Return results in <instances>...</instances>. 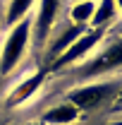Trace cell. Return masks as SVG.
<instances>
[{
    "mask_svg": "<svg viewBox=\"0 0 122 125\" xmlns=\"http://www.w3.org/2000/svg\"><path fill=\"white\" fill-rule=\"evenodd\" d=\"M43 79H46V72H36V75H31L26 77L22 84H17L12 94L7 96V106L10 108H17V106H22V104H26L34 94L41 89V84H43Z\"/></svg>",
    "mask_w": 122,
    "mask_h": 125,
    "instance_id": "cell-6",
    "label": "cell"
},
{
    "mask_svg": "<svg viewBox=\"0 0 122 125\" xmlns=\"http://www.w3.org/2000/svg\"><path fill=\"white\" fill-rule=\"evenodd\" d=\"M117 92V84L113 82H93V84H86V87H77L67 94V101L77 106V111H93L96 106H101L110 94Z\"/></svg>",
    "mask_w": 122,
    "mask_h": 125,
    "instance_id": "cell-2",
    "label": "cell"
},
{
    "mask_svg": "<svg viewBox=\"0 0 122 125\" xmlns=\"http://www.w3.org/2000/svg\"><path fill=\"white\" fill-rule=\"evenodd\" d=\"M93 2H96V0H93Z\"/></svg>",
    "mask_w": 122,
    "mask_h": 125,
    "instance_id": "cell-16",
    "label": "cell"
},
{
    "mask_svg": "<svg viewBox=\"0 0 122 125\" xmlns=\"http://www.w3.org/2000/svg\"><path fill=\"white\" fill-rule=\"evenodd\" d=\"M31 5H34V0H10L7 15H5V24L12 27V24H17V22H22L24 17L29 15Z\"/></svg>",
    "mask_w": 122,
    "mask_h": 125,
    "instance_id": "cell-10",
    "label": "cell"
},
{
    "mask_svg": "<svg viewBox=\"0 0 122 125\" xmlns=\"http://www.w3.org/2000/svg\"><path fill=\"white\" fill-rule=\"evenodd\" d=\"M115 7H117V10H122V0H115Z\"/></svg>",
    "mask_w": 122,
    "mask_h": 125,
    "instance_id": "cell-12",
    "label": "cell"
},
{
    "mask_svg": "<svg viewBox=\"0 0 122 125\" xmlns=\"http://www.w3.org/2000/svg\"><path fill=\"white\" fill-rule=\"evenodd\" d=\"M113 125H122V120H120V123H113Z\"/></svg>",
    "mask_w": 122,
    "mask_h": 125,
    "instance_id": "cell-14",
    "label": "cell"
},
{
    "mask_svg": "<svg viewBox=\"0 0 122 125\" xmlns=\"http://www.w3.org/2000/svg\"><path fill=\"white\" fill-rule=\"evenodd\" d=\"M93 10H96V2H93V0H77L74 5H72V10H70V17H72L74 24L84 27V24L91 22Z\"/></svg>",
    "mask_w": 122,
    "mask_h": 125,
    "instance_id": "cell-9",
    "label": "cell"
},
{
    "mask_svg": "<svg viewBox=\"0 0 122 125\" xmlns=\"http://www.w3.org/2000/svg\"><path fill=\"white\" fill-rule=\"evenodd\" d=\"M26 125H38V123H26Z\"/></svg>",
    "mask_w": 122,
    "mask_h": 125,
    "instance_id": "cell-13",
    "label": "cell"
},
{
    "mask_svg": "<svg viewBox=\"0 0 122 125\" xmlns=\"http://www.w3.org/2000/svg\"><path fill=\"white\" fill-rule=\"evenodd\" d=\"M58 10H60V0H41L38 5V12H36V19H34V41L38 46H43L48 39V34L53 29L55 19H58Z\"/></svg>",
    "mask_w": 122,
    "mask_h": 125,
    "instance_id": "cell-5",
    "label": "cell"
},
{
    "mask_svg": "<svg viewBox=\"0 0 122 125\" xmlns=\"http://www.w3.org/2000/svg\"><path fill=\"white\" fill-rule=\"evenodd\" d=\"M122 67V41H115V43H110L108 48H103L96 58L84 65V70H81V75L84 77H98V75H105L110 70H117Z\"/></svg>",
    "mask_w": 122,
    "mask_h": 125,
    "instance_id": "cell-4",
    "label": "cell"
},
{
    "mask_svg": "<svg viewBox=\"0 0 122 125\" xmlns=\"http://www.w3.org/2000/svg\"><path fill=\"white\" fill-rule=\"evenodd\" d=\"M103 34H105V31L101 29V27H93L91 31H84V34H81V36H79V39H77V41L67 48V51H62L60 55L53 60V67H55V70H60V67L74 65V62H79L81 58H86L93 48L101 43Z\"/></svg>",
    "mask_w": 122,
    "mask_h": 125,
    "instance_id": "cell-3",
    "label": "cell"
},
{
    "mask_svg": "<svg viewBox=\"0 0 122 125\" xmlns=\"http://www.w3.org/2000/svg\"><path fill=\"white\" fill-rule=\"evenodd\" d=\"M115 12H117L115 10V0H98L96 10H93V17H91V24L93 27H103L115 17Z\"/></svg>",
    "mask_w": 122,
    "mask_h": 125,
    "instance_id": "cell-11",
    "label": "cell"
},
{
    "mask_svg": "<svg viewBox=\"0 0 122 125\" xmlns=\"http://www.w3.org/2000/svg\"><path fill=\"white\" fill-rule=\"evenodd\" d=\"M84 31H86V29H84V27H79V24H72V27H67V29H65L60 36L53 41V46H50V55H53V58H58L62 51H67V48L72 46V43H74V41L81 36V34H84Z\"/></svg>",
    "mask_w": 122,
    "mask_h": 125,
    "instance_id": "cell-8",
    "label": "cell"
},
{
    "mask_svg": "<svg viewBox=\"0 0 122 125\" xmlns=\"http://www.w3.org/2000/svg\"><path fill=\"white\" fill-rule=\"evenodd\" d=\"M77 118H79L77 106L65 101V104H58V106H53V108H48L43 113V125H70V123H74Z\"/></svg>",
    "mask_w": 122,
    "mask_h": 125,
    "instance_id": "cell-7",
    "label": "cell"
},
{
    "mask_svg": "<svg viewBox=\"0 0 122 125\" xmlns=\"http://www.w3.org/2000/svg\"><path fill=\"white\" fill-rule=\"evenodd\" d=\"M120 104H122V99H120Z\"/></svg>",
    "mask_w": 122,
    "mask_h": 125,
    "instance_id": "cell-15",
    "label": "cell"
},
{
    "mask_svg": "<svg viewBox=\"0 0 122 125\" xmlns=\"http://www.w3.org/2000/svg\"><path fill=\"white\" fill-rule=\"evenodd\" d=\"M29 39H31V22L26 17H24L22 22H17V24L10 27V34H7L5 46H2V53H0V75L12 72V67L19 65V60H22L24 53H26Z\"/></svg>",
    "mask_w": 122,
    "mask_h": 125,
    "instance_id": "cell-1",
    "label": "cell"
}]
</instances>
